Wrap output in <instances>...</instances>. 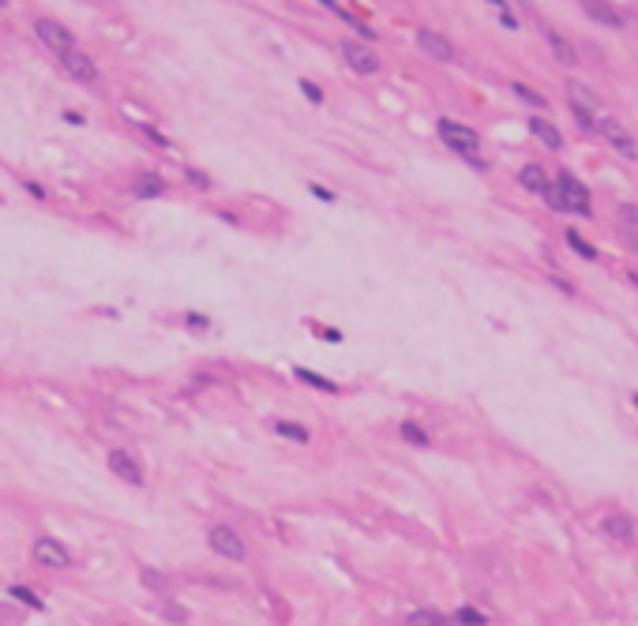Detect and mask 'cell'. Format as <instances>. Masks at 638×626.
<instances>
[{
    "mask_svg": "<svg viewBox=\"0 0 638 626\" xmlns=\"http://www.w3.org/2000/svg\"><path fill=\"white\" fill-rule=\"evenodd\" d=\"M206 544H211L218 555H226V559H244V555H248L244 540H241V536H237L229 525H214L211 533H206Z\"/></svg>",
    "mask_w": 638,
    "mask_h": 626,
    "instance_id": "obj_4",
    "label": "cell"
},
{
    "mask_svg": "<svg viewBox=\"0 0 638 626\" xmlns=\"http://www.w3.org/2000/svg\"><path fill=\"white\" fill-rule=\"evenodd\" d=\"M597 128H601V135H604V139H609L612 147L619 150V154H627V158H635V154H638V150H635V139L627 135V128L619 124V120L601 117V120H597Z\"/></svg>",
    "mask_w": 638,
    "mask_h": 626,
    "instance_id": "obj_7",
    "label": "cell"
},
{
    "mask_svg": "<svg viewBox=\"0 0 638 626\" xmlns=\"http://www.w3.org/2000/svg\"><path fill=\"white\" fill-rule=\"evenodd\" d=\"M274 431L285 439H293V443H308V428L305 424H290V420H274Z\"/></svg>",
    "mask_w": 638,
    "mask_h": 626,
    "instance_id": "obj_18",
    "label": "cell"
},
{
    "mask_svg": "<svg viewBox=\"0 0 638 626\" xmlns=\"http://www.w3.org/2000/svg\"><path fill=\"white\" fill-rule=\"evenodd\" d=\"M132 191L139 199H154V195H162V191H165V180L158 173H139V176H135V184H132Z\"/></svg>",
    "mask_w": 638,
    "mask_h": 626,
    "instance_id": "obj_14",
    "label": "cell"
},
{
    "mask_svg": "<svg viewBox=\"0 0 638 626\" xmlns=\"http://www.w3.org/2000/svg\"><path fill=\"white\" fill-rule=\"evenodd\" d=\"M308 191H316V199H323V203H331V191H327V188H319V184H312V188H308Z\"/></svg>",
    "mask_w": 638,
    "mask_h": 626,
    "instance_id": "obj_32",
    "label": "cell"
},
{
    "mask_svg": "<svg viewBox=\"0 0 638 626\" xmlns=\"http://www.w3.org/2000/svg\"><path fill=\"white\" fill-rule=\"evenodd\" d=\"M12 597H15V600H23V604H27V607H34V612H38V607H42V600H38V597H34V592H30V589H23V585H15V589H12Z\"/></svg>",
    "mask_w": 638,
    "mask_h": 626,
    "instance_id": "obj_26",
    "label": "cell"
},
{
    "mask_svg": "<svg viewBox=\"0 0 638 626\" xmlns=\"http://www.w3.org/2000/svg\"><path fill=\"white\" fill-rule=\"evenodd\" d=\"M143 585H147V589L150 592H165V589H169V581H165V574H158V570H143Z\"/></svg>",
    "mask_w": 638,
    "mask_h": 626,
    "instance_id": "obj_22",
    "label": "cell"
},
{
    "mask_svg": "<svg viewBox=\"0 0 638 626\" xmlns=\"http://www.w3.org/2000/svg\"><path fill=\"white\" fill-rule=\"evenodd\" d=\"M541 199H545V203H548V206H552V210H556V214H567V206H563V199H560V191H556V188H552V184H548V191H545V195H541Z\"/></svg>",
    "mask_w": 638,
    "mask_h": 626,
    "instance_id": "obj_27",
    "label": "cell"
},
{
    "mask_svg": "<svg viewBox=\"0 0 638 626\" xmlns=\"http://www.w3.org/2000/svg\"><path fill=\"white\" fill-rule=\"evenodd\" d=\"M34 34L42 38L45 49L60 53V57L71 49V34H68V27H64V23H57V19H38V23H34Z\"/></svg>",
    "mask_w": 638,
    "mask_h": 626,
    "instance_id": "obj_5",
    "label": "cell"
},
{
    "mask_svg": "<svg viewBox=\"0 0 638 626\" xmlns=\"http://www.w3.org/2000/svg\"><path fill=\"white\" fill-rule=\"evenodd\" d=\"M417 42H421V49L428 53V57H436V60H454V49H451V42H447L443 34H436V30H421L417 34Z\"/></svg>",
    "mask_w": 638,
    "mask_h": 626,
    "instance_id": "obj_10",
    "label": "cell"
},
{
    "mask_svg": "<svg viewBox=\"0 0 638 626\" xmlns=\"http://www.w3.org/2000/svg\"><path fill=\"white\" fill-rule=\"evenodd\" d=\"M34 563H42V566H53V570H60V566H68L71 563V555H68V548H64L60 540H53V536H42V540H34Z\"/></svg>",
    "mask_w": 638,
    "mask_h": 626,
    "instance_id": "obj_6",
    "label": "cell"
},
{
    "mask_svg": "<svg viewBox=\"0 0 638 626\" xmlns=\"http://www.w3.org/2000/svg\"><path fill=\"white\" fill-rule=\"evenodd\" d=\"M402 439L405 443H417V446H428V431L417 428V424H410V420L402 424Z\"/></svg>",
    "mask_w": 638,
    "mask_h": 626,
    "instance_id": "obj_21",
    "label": "cell"
},
{
    "mask_svg": "<svg viewBox=\"0 0 638 626\" xmlns=\"http://www.w3.org/2000/svg\"><path fill=\"white\" fill-rule=\"evenodd\" d=\"M627 244H631L635 252H638V237H635V232H627Z\"/></svg>",
    "mask_w": 638,
    "mask_h": 626,
    "instance_id": "obj_34",
    "label": "cell"
},
{
    "mask_svg": "<svg viewBox=\"0 0 638 626\" xmlns=\"http://www.w3.org/2000/svg\"><path fill=\"white\" fill-rule=\"evenodd\" d=\"M458 623H466V626H484V615L477 612V607H462L458 615H454Z\"/></svg>",
    "mask_w": 638,
    "mask_h": 626,
    "instance_id": "obj_25",
    "label": "cell"
},
{
    "mask_svg": "<svg viewBox=\"0 0 638 626\" xmlns=\"http://www.w3.org/2000/svg\"><path fill=\"white\" fill-rule=\"evenodd\" d=\"M635 405H638V394H635Z\"/></svg>",
    "mask_w": 638,
    "mask_h": 626,
    "instance_id": "obj_35",
    "label": "cell"
},
{
    "mask_svg": "<svg viewBox=\"0 0 638 626\" xmlns=\"http://www.w3.org/2000/svg\"><path fill=\"white\" fill-rule=\"evenodd\" d=\"M556 191H560V199H563V206H567L571 214H578V218H593V203H589V188L578 180L574 173L563 169L560 176H556V184H552Z\"/></svg>",
    "mask_w": 638,
    "mask_h": 626,
    "instance_id": "obj_1",
    "label": "cell"
},
{
    "mask_svg": "<svg viewBox=\"0 0 638 626\" xmlns=\"http://www.w3.org/2000/svg\"><path fill=\"white\" fill-rule=\"evenodd\" d=\"M548 45H552V53L560 57L563 64H574L578 57H574V49H571V42L567 38H560V34H548Z\"/></svg>",
    "mask_w": 638,
    "mask_h": 626,
    "instance_id": "obj_19",
    "label": "cell"
},
{
    "mask_svg": "<svg viewBox=\"0 0 638 626\" xmlns=\"http://www.w3.org/2000/svg\"><path fill=\"white\" fill-rule=\"evenodd\" d=\"M518 184H522L525 191H533V195H545L548 191V176L541 165H522V173H518Z\"/></svg>",
    "mask_w": 638,
    "mask_h": 626,
    "instance_id": "obj_13",
    "label": "cell"
},
{
    "mask_svg": "<svg viewBox=\"0 0 638 626\" xmlns=\"http://www.w3.org/2000/svg\"><path fill=\"white\" fill-rule=\"evenodd\" d=\"M60 60H64V71H68L71 79H79V83H94V79H98V68H94V60L86 57V53L68 49Z\"/></svg>",
    "mask_w": 638,
    "mask_h": 626,
    "instance_id": "obj_8",
    "label": "cell"
},
{
    "mask_svg": "<svg viewBox=\"0 0 638 626\" xmlns=\"http://www.w3.org/2000/svg\"><path fill=\"white\" fill-rule=\"evenodd\" d=\"M410 626H451V623H447V615H440L436 607H421V612L410 615Z\"/></svg>",
    "mask_w": 638,
    "mask_h": 626,
    "instance_id": "obj_16",
    "label": "cell"
},
{
    "mask_svg": "<svg viewBox=\"0 0 638 626\" xmlns=\"http://www.w3.org/2000/svg\"><path fill=\"white\" fill-rule=\"evenodd\" d=\"M162 615H165L169 623H185V619H188V612H185L180 604H173V600H165V604H162Z\"/></svg>",
    "mask_w": 638,
    "mask_h": 626,
    "instance_id": "obj_24",
    "label": "cell"
},
{
    "mask_svg": "<svg viewBox=\"0 0 638 626\" xmlns=\"http://www.w3.org/2000/svg\"><path fill=\"white\" fill-rule=\"evenodd\" d=\"M567 98H571V109H582V113L593 106V94H589L582 83H567Z\"/></svg>",
    "mask_w": 638,
    "mask_h": 626,
    "instance_id": "obj_17",
    "label": "cell"
},
{
    "mask_svg": "<svg viewBox=\"0 0 638 626\" xmlns=\"http://www.w3.org/2000/svg\"><path fill=\"white\" fill-rule=\"evenodd\" d=\"M567 244H571L574 252L582 255V259H597V248H593V244H586V240H582L574 229H567Z\"/></svg>",
    "mask_w": 638,
    "mask_h": 626,
    "instance_id": "obj_20",
    "label": "cell"
},
{
    "mask_svg": "<svg viewBox=\"0 0 638 626\" xmlns=\"http://www.w3.org/2000/svg\"><path fill=\"white\" fill-rule=\"evenodd\" d=\"M582 12H586L589 19L604 23V27H624V12H616V8L604 4V0H586V4H582Z\"/></svg>",
    "mask_w": 638,
    "mask_h": 626,
    "instance_id": "obj_11",
    "label": "cell"
},
{
    "mask_svg": "<svg viewBox=\"0 0 638 626\" xmlns=\"http://www.w3.org/2000/svg\"><path fill=\"white\" fill-rule=\"evenodd\" d=\"M440 135H443V143L454 150V154H462V158H477V147H481V135H477L473 128H466V124H454V120H440Z\"/></svg>",
    "mask_w": 638,
    "mask_h": 626,
    "instance_id": "obj_2",
    "label": "cell"
},
{
    "mask_svg": "<svg viewBox=\"0 0 638 626\" xmlns=\"http://www.w3.org/2000/svg\"><path fill=\"white\" fill-rule=\"evenodd\" d=\"M342 57H346V64L357 71V75H376V71L383 68L379 53L372 49V45H364V42H342Z\"/></svg>",
    "mask_w": 638,
    "mask_h": 626,
    "instance_id": "obj_3",
    "label": "cell"
},
{
    "mask_svg": "<svg viewBox=\"0 0 638 626\" xmlns=\"http://www.w3.org/2000/svg\"><path fill=\"white\" fill-rule=\"evenodd\" d=\"M515 94H518V98H522V101H530V106H548V101L545 98H541V94L537 91H530V86H525V83H515Z\"/></svg>",
    "mask_w": 638,
    "mask_h": 626,
    "instance_id": "obj_23",
    "label": "cell"
},
{
    "mask_svg": "<svg viewBox=\"0 0 638 626\" xmlns=\"http://www.w3.org/2000/svg\"><path fill=\"white\" fill-rule=\"evenodd\" d=\"M300 91H305V94H308V98H312V101H316V106H319V101H323V91H319V86H316V83H308V79H300Z\"/></svg>",
    "mask_w": 638,
    "mask_h": 626,
    "instance_id": "obj_30",
    "label": "cell"
},
{
    "mask_svg": "<svg viewBox=\"0 0 638 626\" xmlns=\"http://www.w3.org/2000/svg\"><path fill=\"white\" fill-rule=\"evenodd\" d=\"M297 375H300V379H308V383H312V387H319V390H338V387H334V383L319 379L316 372H305V368H297Z\"/></svg>",
    "mask_w": 638,
    "mask_h": 626,
    "instance_id": "obj_28",
    "label": "cell"
},
{
    "mask_svg": "<svg viewBox=\"0 0 638 626\" xmlns=\"http://www.w3.org/2000/svg\"><path fill=\"white\" fill-rule=\"evenodd\" d=\"M109 469H113L121 480H128V484H135V487L143 484V469H139V461H135V454H128V450L109 454Z\"/></svg>",
    "mask_w": 638,
    "mask_h": 626,
    "instance_id": "obj_9",
    "label": "cell"
},
{
    "mask_svg": "<svg viewBox=\"0 0 638 626\" xmlns=\"http://www.w3.org/2000/svg\"><path fill=\"white\" fill-rule=\"evenodd\" d=\"M530 132H533V135H537V139H541V143H545V147H548V150H560V147H563V135H560V132H556V128H552V124H548V120H530Z\"/></svg>",
    "mask_w": 638,
    "mask_h": 626,
    "instance_id": "obj_15",
    "label": "cell"
},
{
    "mask_svg": "<svg viewBox=\"0 0 638 626\" xmlns=\"http://www.w3.org/2000/svg\"><path fill=\"white\" fill-rule=\"evenodd\" d=\"M185 176H188L191 184H196L199 191H206V188H211V176H206V173H199V169H185Z\"/></svg>",
    "mask_w": 638,
    "mask_h": 626,
    "instance_id": "obj_29",
    "label": "cell"
},
{
    "mask_svg": "<svg viewBox=\"0 0 638 626\" xmlns=\"http://www.w3.org/2000/svg\"><path fill=\"white\" fill-rule=\"evenodd\" d=\"M619 218H624L627 226H638V206H631V203H624V206H619Z\"/></svg>",
    "mask_w": 638,
    "mask_h": 626,
    "instance_id": "obj_31",
    "label": "cell"
},
{
    "mask_svg": "<svg viewBox=\"0 0 638 626\" xmlns=\"http://www.w3.org/2000/svg\"><path fill=\"white\" fill-rule=\"evenodd\" d=\"M188 326H196V330H203V326H206V319H203V315H188Z\"/></svg>",
    "mask_w": 638,
    "mask_h": 626,
    "instance_id": "obj_33",
    "label": "cell"
},
{
    "mask_svg": "<svg viewBox=\"0 0 638 626\" xmlns=\"http://www.w3.org/2000/svg\"><path fill=\"white\" fill-rule=\"evenodd\" d=\"M601 525H604V533H609L616 544H624V548H631L635 544V529H631V521H627L624 514H609Z\"/></svg>",
    "mask_w": 638,
    "mask_h": 626,
    "instance_id": "obj_12",
    "label": "cell"
}]
</instances>
